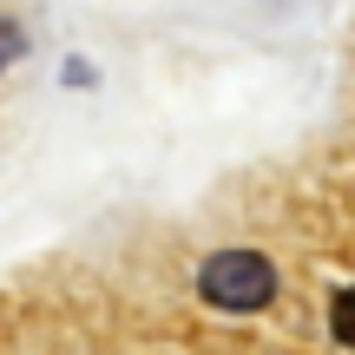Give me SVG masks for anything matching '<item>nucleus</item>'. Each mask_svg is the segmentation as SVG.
Here are the masks:
<instances>
[{
	"instance_id": "obj_1",
	"label": "nucleus",
	"mask_w": 355,
	"mask_h": 355,
	"mask_svg": "<svg viewBox=\"0 0 355 355\" xmlns=\"http://www.w3.org/2000/svg\"><path fill=\"white\" fill-rule=\"evenodd\" d=\"M198 290L204 303L217 309H263L270 296H277V263L257 250H217L211 263L198 270Z\"/></svg>"
},
{
	"instance_id": "obj_2",
	"label": "nucleus",
	"mask_w": 355,
	"mask_h": 355,
	"mask_svg": "<svg viewBox=\"0 0 355 355\" xmlns=\"http://www.w3.org/2000/svg\"><path fill=\"white\" fill-rule=\"evenodd\" d=\"M329 329H336V343H349V349H355V283L329 303Z\"/></svg>"
},
{
	"instance_id": "obj_3",
	"label": "nucleus",
	"mask_w": 355,
	"mask_h": 355,
	"mask_svg": "<svg viewBox=\"0 0 355 355\" xmlns=\"http://www.w3.org/2000/svg\"><path fill=\"white\" fill-rule=\"evenodd\" d=\"M13 53H20V33H13V26H7V20H0V66H7V60H13Z\"/></svg>"
}]
</instances>
